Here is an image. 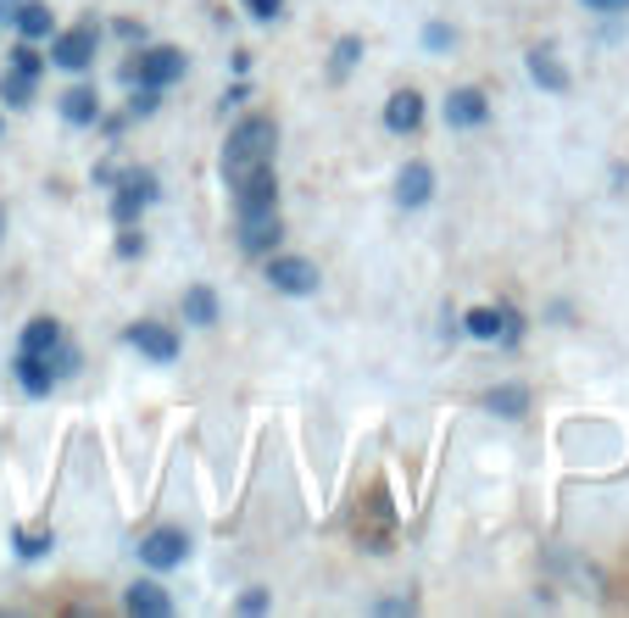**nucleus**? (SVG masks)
<instances>
[{
	"label": "nucleus",
	"instance_id": "obj_27",
	"mask_svg": "<svg viewBox=\"0 0 629 618\" xmlns=\"http://www.w3.org/2000/svg\"><path fill=\"white\" fill-rule=\"evenodd\" d=\"M245 7H251V18H262V23H274V18H279V7H285V0H245Z\"/></svg>",
	"mask_w": 629,
	"mask_h": 618
},
{
	"label": "nucleus",
	"instance_id": "obj_5",
	"mask_svg": "<svg viewBox=\"0 0 629 618\" xmlns=\"http://www.w3.org/2000/svg\"><path fill=\"white\" fill-rule=\"evenodd\" d=\"M185 558H190V536H185V529H151V536L140 541V563L156 569V574L178 569Z\"/></svg>",
	"mask_w": 629,
	"mask_h": 618
},
{
	"label": "nucleus",
	"instance_id": "obj_20",
	"mask_svg": "<svg viewBox=\"0 0 629 618\" xmlns=\"http://www.w3.org/2000/svg\"><path fill=\"white\" fill-rule=\"evenodd\" d=\"M463 329H468L474 340H496V334H507V318H501L496 307H474V312L463 318Z\"/></svg>",
	"mask_w": 629,
	"mask_h": 618
},
{
	"label": "nucleus",
	"instance_id": "obj_16",
	"mask_svg": "<svg viewBox=\"0 0 629 618\" xmlns=\"http://www.w3.org/2000/svg\"><path fill=\"white\" fill-rule=\"evenodd\" d=\"M62 340V323L56 318H34L29 329H23V345L18 351H34V357H51V345Z\"/></svg>",
	"mask_w": 629,
	"mask_h": 618
},
{
	"label": "nucleus",
	"instance_id": "obj_12",
	"mask_svg": "<svg viewBox=\"0 0 629 618\" xmlns=\"http://www.w3.org/2000/svg\"><path fill=\"white\" fill-rule=\"evenodd\" d=\"M429 196H434V167L429 162H407L401 179H396V201L401 207H423Z\"/></svg>",
	"mask_w": 629,
	"mask_h": 618
},
{
	"label": "nucleus",
	"instance_id": "obj_2",
	"mask_svg": "<svg viewBox=\"0 0 629 618\" xmlns=\"http://www.w3.org/2000/svg\"><path fill=\"white\" fill-rule=\"evenodd\" d=\"M151 201H156V173H151V167H129V173H118V196H112L118 223H134L140 207H151Z\"/></svg>",
	"mask_w": 629,
	"mask_h": 618
},
{
	"label": "nucleus",
	"instance_id": "obj_10",
	"mask_svg": "<svg viewBox=\"0 0 629 618\" xmlns=\"http://www.w3.org/2000/svg\"><path fill=\"white\" fill-rule=\"evenodd\" d=\"M274 201H279V179H274V167H262V173H251V179H240V185H234V207H240V212L274 207Z\"/></svg>",
	"mask_w": 629,
	"mask_h": 618
},
{
	"label": "nucleus",
	"instance_id": "obj_1",
	"mask_svg": "<svg viewBox=\"0 0 629 618\" xmlns=\"http://www.w3.org/2000/svg\"><path fill=\"white\" fill-rule=\"evenodd\" d=\"M274 145H279L274 118H240L229 145H223V179L240 185V179H251V173L274 167Z\"/></svg>",
	"mask_w": 629,
	"mask_h": 618
},
{
	"label": "nucleus",
	"instance_id": "obj_4",
	"mask_svg": "<svg viewBox=\"0 0 629 618\" xmlns=\"http://www.w3.org/2000/svg\"><path fill=\"white\" fill-rule=\"evenodd\" d=\"M285 240V223H279V207H256V212H240V251L251 256H267Z\"/></svg>",
	"mask_w": 629,
	"mask_h": 618
},
{
	"label": "nucleus",
	"instance_id": "obj_8",
	"mask_svg": "<svg viewBox=\"0 0 629 618\" xmlns=\"http://www.w3.org/2000/svg\"><path fill=\"white\" fill-rule=\"evenodd\" d=\"M129 345H134V351H145L151 363H173V357H178V334H173L167 323H151V318L129 323Z\"/></svg>",
	"mask_w": 629,
	"mask_h": 618
},
{
	"label": "nucleus",
	"instance_id": "obj_3",
	"mask_svg": "<svg viewBox=\"0 0 629 618\" xmlns=\"http://www.w3.org/2000/svg\"><path fill=\"white\" fill-rule=\"evenodd\" d=\"M267 285H274L279 296H312L318 290V268L307 256H274L267 251Z\"/></svg>",
	"mask_w": 629,
	"mask_h": 618
},
{
	"label": "nucleus",
	"instance_id": "obj_6",
	"mask_svg": "<svg viewBox=\"0 0 629 618\" xmlns=\"http://www.w3.org/2000/svg\"><path fill=\"white\" fill-rule=\"evenodd\" d=\"M123 78H129V84L140 78V84H151V90H167L173 78H185V51L156 45V51H145V56H140V67H129Z\"/></svg>",
	"mask_w": 629,
	"mask_h": 618
},
{
	"label": "nucleus",
	"instance_id": "obj_24",
	"mask_svg": "<svg viewBox=\"0 0 629 618\" xmlns=\"http://www.w3.org/2000/svg\"><path fill=\"white\" fill-rule=\"evenodd\" d=\"M56 547V536H40V529H23L18 536V558H45Z\"/></svg>",
	"mask_w": 629,
	"mask_h": 618
},
{
	"label": "nucleus",
	"instance_id": "obj_18",
	"mask_svg": "<svg viewBox=\"0 0 629 618\" xmlns=\"http://www.w3.org/2000/svg\"><path fill=\"white\" fill-rule=\"evenodd\" d=\"M529 78L547 84V90H569V73L552 62V51H529Z\"/></svg>",
	"mask_w": 629,
	"mask_h": 618
},
{
	"label": "nucleus",
	"instance_id": "obj_23",
	"mask_svg": "<svg viewBox=\"0 0 629 618\" xmlns=\"http://www.w3.org/2000/svg\"><path fill=\"white\" fill-rule=\"evenodd\" d=\"M356 56H363V40L345 34V40L334 45V78H340V73H351V67H356Z\"/></svg>",
	"mask_w": 629,
	"mask_h": 618
},
{
	"label": "nucleus",
	"instance_id": "obj_9",
	"mask_svg": "<svg viewBox=\"0 0 629 618\" xmlns=\"http://www.w3.org/2000/svg\"><path fill=\"white\" fill-rule=\"evenodd\" d=\"M123 607H129L134 618H167V613H173V596H167L156 580H134V585L123 591Z\"/></svg>",
	"mask_w": 629,
	"mask_h": 618
},
{
	"label": "nucleus",
	"instance_id": "obj_7",
	"mask_svg": "<svg viewBox=\"0 0 629 618\" xmlns=\"http://www.w3.org/2000/svg\"><path fill=\"white\" fill-rule=\"evenodd\" d=\"M96 45H101V34L89 29V23H84V29H67V34L51 40V62L67 67V73H84L89 62H96Z\"/></svg>",
	"mask_w": 629,
	"mask_h": 618
},
{
	"label": "nucleus",
	"instance_id": "obj_28",
	"mask_svg": "<svg viewBox=\"0 0 629 618\" xmlns=\"http://www.w3.org/2000/svg\"><path fill=\"white\" fill-rule=\"evenodd\" d=\"M585 12H629V0H580Z\"/></svg>",
	"mask_w": 629,
	"mask_h": 618
},
{
	"label": "nucleus",
	"instance_id": "obj_29",
	"mask_svg": "<svg viewBox=\"0 0 629 618\" xmlns=\"http://www.w3.org/2000/svg\"><path fill=\"white\" fill-rule=\"evenodd\" d=\"M262 607H267L262 591H245V596H240V613H262Z\"/></svg>",
	"mask_w": 629,
	"mask_h": 618
},
{
	"label": "nucleus",
	"instance_id": "obj_26",
	"mask_svg": "<svg viewBox=\"0 0 629 618\" xmlns=\"http://www.w3.org/2000/svg\"><path fill=\"white\" fill-rule=\"evenodd\" d=\"M156 96H162V90H151V84H140V96L129 101V112H134V118H151V112H156Z\"/></svg>",
	"mask_w": 629,
	"mask_h": 618
},
{
	"label": "nucleus",
	"instance_id": "obj_25",
	"mask_svg": "<svg viewBox=\"0 0 629 618\" xmlns=\"http://www.w3.org/2000/svg\"><path fill=\"white\" fill-rule=\"evenodd\" d=\"M12 67H23V73H40L45 62H40V51H34V45L23 40V45H12Z\"/></svg>",
	"mask_w": 629,
	"mask_h": 618
},
{
	"label": "nucleus",
	"instance_id": "obj_17",
	"mask_svg": "<svg viewBox=\"0 0 629 618\" xmlns=\"http://www.w3.org/2000/svg\"><path fill=\"white\" fill-rule=\"evenodd\" d=\"M62 118H67V123H96V118H101L96 90H67V96H62Z\"/></svg>",
	"mask_w": 629,
	"mask_h": 618
},
{
	"label": "nucleus",
	"instance_id": "obj_19",
	"mask_svg": "<svg viewBox=\"0 0 629 618\" xmlns=\"http://www.w3.org/2000/svg\"><path fill=\"white\" fill-rule=\"evenodd\" d=\"M485 407H490V412H501V418H523L529 390H523V385H496V390L485 396Z\"/></svg>",
	"mask_w": 629,
	"mask_h": 618
},
{
	"label": "nucleus",
	"instance_id": "obj_11",
	"mask_svg": "<svg viewBox=\"0 0 629 618\" xmlns=\"http://www.w3.org/2000/svg\"><path fill=\"white\" fill-rule=\"evenodd\" d=\"M485 118H490V101L479 90H452L445 96V123L452 129H479Z\"/></svg>",
	"mask_w": 629,
	"mask_h": 618
},
{
	"label": "nucleus",
	"instance_id": "obj_13",
	"mask_svg": "<svg viewBox=\"0 0 629 618\" xmlns=\"http://www.w3.org/2000/svg\"><path fill=\"white\" fill-rule=\"evenodd\" d=\"M423 123V96L418 90H396L390 101H385V129L390 134H412Z\"/></svg>",
	"mask_w": 629,
	"mask_h": 618
},
{
	"label": "nucleus",
	"instance_id": "obj_22",
	"mask_svg": "<svg viewBox=\"0 0 629 618\" xmlns=\"http://www.w3.org/2000/svg\"><path fill=\"white\" fill-rule=\"evenodd\" d=\"M0 96H7L12 107H29V96H34V73H23V67H12L7 78H0Z\"/></svg>",
	"mask_w": 629,
	"mask_h": 618
},
{
	"label": "nucleus",
	"instance_id": "obj_21",
	"mask_svg": "<svg viewBox=\"0 0 629 618\" xmlns=\"http://www.w3.org/2000/svg\"><path fill=\"white\" fill-rule=\"evenodd\" d=\"M12 18H18V29H23V40H51V12L40 7V0H29V7H18Z\"/></svg>",
	"mask_w": 629,
	"mask_h": 618
},
{
	"label": "nucleus",
	"instance_id": "obj_15",
	"mask_svg": "<svg viewBox=\"0 0 629 618\" xmlns=\"http://www.w3.org/2000/svg\"><path fill=\"white\" fill-rule=\"evenodd\" d=\"M185 323H196V329H212L218 323V296L207 285H190L185 290Z\"/></svg>",
	"mask_w": 629,
	"mask_h": 618
},
{
	"label": "nucleus",
	"instance_id": "obj_14",
	"mask_svg": "<svg viewBox=\"0 0 629 618\" xmlns=\"http://www.w3.org/2000/svg\"><path fill=\"white\" fill-rule=\"evenodd\" d=\"M18 385L29 390V396H51V385H56V374H51V363L45 357H34V351H18Z\"/></svg>",
	"mask_w": 629,
	"mask_h": 618
}]
</instances>
